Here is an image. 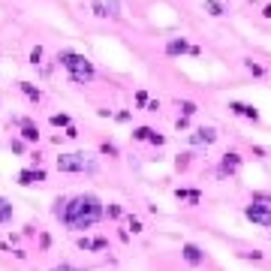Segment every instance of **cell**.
<instances>
[{"label":"cell","mask_w":271,"mask_h":271,"mask_svg":"<svg viewBox=\"0 0 271 271\" xmlns=\"http://www.w3.org/2000/svg\"><path fill=\"white\" fill-rule=\"evenodd\" d=\"M78 247H82V250H102V247H105V238H82Z\"/></svg>","instance_id":"9"},{"label":"cell","mask_w":271,"mask_h":271,"mask_svg":"<svg viewBox=\"0 0 271 271\" xmlns=\"http://www.w3.org/2000/svg\"><path fill=\"white\" fill-rule=\"evenodd\" d=\"M181 109H184V115H193V112H196V105H193V102H181Z\"/></svg>","instance_id":"19"},{"label":"cell","mask_w":271,"mask_h":271,"mask_svg":"<svg viewBox=\"0 0 271 271\" xmlns=\"http://www.w3.org/2000/svg\"><path fill=\"white\" fill-rule=\"evenodd\" d=\"M247 220H253L259 226H271V211L262 205H247Z\"/></svg>","instance_id":"4"},{"label":"cell","mask_w":271,"mask_h":271,"mask_svg":"<svg viewBox=\"0 0 271 271\" xmlns=\"http://www.w3.org/2000/svg\"><path fill=\"white\" fill-rule=\"evenodd\" d=\"M12 217V205L6 202V199H0V223H6Z\"/></svg>","instance_id":"13"},{"label":"cell","mask_w":271,"mask_h":271,"mask_svg":"<svg viewBox=\"0 0 271 271\" xmlns=\"http://www.w3.org/2000/svg\"><path fill=\"white\" fill-rule=\"evenodd\" d=\"M21 133H24L28 142H36V139H39V133H36V127L31 124V121H24V124H21Z\"/></svg>","instance_id":"11"},{"label":"cell","mask_w":271,"mask_h":271,"mask_svg":"<svg viewBox=\"0 0 271 271\" xmlns=\"http://www.w3.org/2000/svg\"><path fill=\"white\" fill-rule=\"evenodd\" d=\"M58 217L67 223L69 229H91L97 220L102 217V205L97 196H75L69 199L64 208H58Z\"/></svg>","instance_id":"1"},{"label":"cell","mask_w":271,"mask_h":271,"mask_svg":"<svg viewBox=\"0 0 271 271\" xmlns=\"http://www.w3.org/2000/svg\"><path fill=\"white\" fill-rule=\"evenodd\" d=\"M51 124L55 127H69V118L67 115H51Z\"/></svg>","instance_id":"18"},{"label":"cell","mask_w":271,"mask_h":271,"mask_svg":"<svg viewBox=\"0 0 271 271\" xmlns=\"http://www.w3.org/2000/svg\"><path fill=\"white\" fill-rule=\"evenodd\" d=\"M229 109H232L235 115H241V118H250V121H256V118H259V112H256L253 105H244V102H232Z\"/></svg>","instance_id":"7"},{"label":"cell","mask_w":271,"mask_h":271,"mask_svg":"<svg viewBox=\"0 0 271 271\" xmlns=\"http://www.w3.org/2000/svg\"><path fill=\"white\" fill-rule=\"evenodd\" d=\"M58 169L61 172H94L97 163L88 160L85 154H61L58 157Z\"/></svg>","instance_id":"3"},{"label":"cell","mask_w":271,"mask_h":271,"mask_svg":"<svg viewBox=\"0 0 271 271\" xmlns=\"http://www.w3.org/2000/svg\"><path fill=\"white\" fill-rule=\"evenodd\" d=\"M136 139H148V142H154V145H163V136H157L154 130H148V127H139V130H136Z\"/></svg>","instance_id":"10"},{"label":"cell","mask_w":271,"mask_h":271,"mask_svg":"<svg viewBox=\"0 0 271 271\" xmlns=\"http://www.w3.org/2000/svg\"><path fill=\"white\" fill-rule=\"evenodd\" d=\"M58 61L69 69V75H72V82H75V85H85V82H91V78H94V67H91V61H85L82 55L64 51Z\"/></svg>","instance_id":"2"},{"label":"cell","mask_w":271,"mask_h":271,"mask_svg":"<svg viewBox=\"0 0 271 271\" xmlns=\"http://www.w3.org/2000/svg\"><path fill=\"white\" fill-rule=\"evenodd\" d=\"M214 139H217V133H214L211 127H208V130H199V133L193 136V142H214Z\"/></svg>","instance_id":"12"},{"label":"cell","mask_w":271,"mask_h":271,"mask_svg":"<svg viewBox=\"0 0 271 271\" xmlns=\"http://www.w3.org/2000/svg\"><path fill=\"white\" fill-rule=\"evenodd\" d=\"M45 178V172H31V169H24V172H18V184H34V181H42Z\"/></svg>","instance_id":"8"},{"label":"cell","mask_w":271,"mask_h":271,"mask_svg":"<svg viewBox=\"0 0 271 271\" xmlns=\"http://www.w3.org/2000/svg\"><path fill=\"white\" fill-rule=\"evenodd\" d=\"M223 169H226V172H235V169H238V154H226V160H223Z\"/></svg>","instance_id":"14"},{"label":"cell","mask_w":271,"mask_h":271,"mask_svg":"<svg viewBox=\"0 0 271 271\" xmlns=\"http://www.w3.org/2000/svg\"><path fill=\"white\" fill-rule=\"evenodd\" d=\"M55 271H75V268H69V265H61V268H55Z\"/></svg>","instance_id":"20"},{"label":"cell","mask_w":271,"mask_h":271,"mask_svg":"<svg viewBox=\"0 0 271 271\" xmlns=\"http://www.w3.org/2000/svg\"><path fill=\"white\" fill-rule=\"evenodd\" d=\"M166 51H169V55H184V51H193V55H199V48L187 45V39H172L169 45H166Z\"/></svg>","instance_id":"5"},{"label":"cell","mask_w":271,"mask_h":271,"mask_svg":"<svg viewBox=\"0 0 271 271\" xmlns=\"http://www.w3.org/2000/svg\"><path fill=\"white\" fill-rule=\"evenodd\" d=\"M178 199H190V202H199V193H196V190H178Z\"/></svg>","instance_id":"15"},{"label":"cell","mask_w":271,"mask_h":271,"mask_svg":"<svg viewBox=\"0 0 271 271\" xmlns=\"http://www.w3.org/2000/svg\"><path fill=\"white\" fill-rule=\"evenodd\" d=\"M184 259H187L190 265H199L205 256H202V250H199L196 244H184Z\"/></svg>","instance_id":"6"},{"label":"cell","mask_w":271,"mask_h":271,"mask_svg":"<svg viewBox=\"0 0 271 271\" xmlns=\"http://www.w3.org/2000/svg\"><path fill=\"white\" fill-rule=\"evenodd\" d=\"M205 9H208L211 15H223V6H220V3H214V0H208V3H205Z\"/></svg>","instance_id":"17"},{"label":"cell","mask_w":271,"mask_h":271,"mask_svg":"<svg viewBox=\"0 0 271 271\" xmlns=\"http://www.w3.org/2000/svg\"><path fill=\"white\" fill-rule=\"evenodd\" d=\"M21 91H24V94H28L31 100H39V91H36L34 85H28V82H21Z\"/></svg>","instance_id":"16"}]
</instances>
